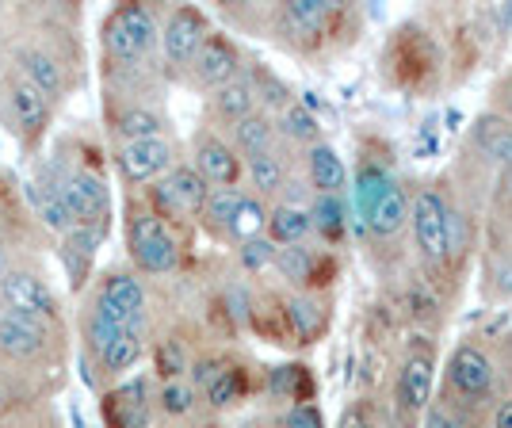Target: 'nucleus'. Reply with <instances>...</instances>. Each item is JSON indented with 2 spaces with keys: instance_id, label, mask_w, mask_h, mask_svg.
Masks as SVG:
<instances>
[{
  "instance_id": "29",
  "label": "nucleus",
  "mask_w": 512,
  "mask_h": 428,
  "mask_svg": "<svg viewBox=\"0 0 512 428\" xmlns=\"http://www.w3.org/2000/svg\"><path fill=\"white\" fill-rule=\"evenodd\" d=\"M344 203H341V195H318L314 199V207H310V226H318L325 237H337L344 234V226H348V218H344Z\"/></svg>"
},
{
  "instance_id": "37",
  "label": "nucleus",
  "mask_w": 512,
  "mask_h": 428,
  "mask_svg": "<svg viewBox=\"0 0 512 428\" xmlns=\"http://www.w3.org/2000/svg\"><path fill=\"white\" fill-rule=\"evenodd\" d=\"M321 306L314 299H291L287 302V321H291V329L299 333L302 341H310L314 333L321 329Z\"/></svg>"
},
{
  "instance_id": "4",
  "label": "nucleus",
  "mask_w": 512,
  "mask_h": 428,
  "mask_svg": "<svg viewBox=\"0 0 512 428\" xmlns=\"http://www.w3.org/2000/svg\"><path fill=\"white\" fill-rule=\"evenodd\" d=\"M207 192H211V184H207L195 169H172L165 180L153 184L150 199L161 214L184 218V214H203Z\"/></svg>"
},
{
  "instance_id": "15",
  "label": "nucleus",
  "mask_w": 512,
  "mask_h": 428,
  "mask_svg": "<svg viewBox=\"0 0 512 428\" xmlns=\"http://www.w3.org/2000/svg\"><path fill=\"white\" fill-rule=\"evenodd\" d=\"M8 100H12V115H16V127L23 130V138H39L46 119H50V100L27 81H16Z\"/></svg>"
},
{
  "instance_id": "7",
  "label": "nucleus",
  "mask_w": 512,
  "mask_h": 428,
  "mask_svg": "<svg viewBox=\"0 0 512 428\" xmlns=\"http://www.w3.org/2000/svg\"><path fill=\"white\" fill-rule=\"evenodd\" d=\"M195 81L207 88H222L226 81H234L237 69H241V58H237V46L226 39V35H207L192 58Z\"/></svg>"
},
{
  "instance_id": "20",
  "label": "nucleus",
  "mask_w": 512,
  "mask_h": 428,
  "mask_svg": "<svg viewBox=\"0 0 512 428\" xmlns=\"http://www.w3.org/2000/svg\"><path fill=\"white\" fill-rule=\"evenodd\" d=\"M474 142H478V150L486 153V157H493L497 165L512 169V127L505 119L482 115V119L474 123Z\"/></svg>"
},
{
  "instance_id": "25",
  "label": "nucleus",
  "mask_w": 512,
  "mask_h": 428,
  "mask_svg": "<svg viewBox=\"0 0 512 428\" xmlns=\"http://www.w3.org/2000/svg\"><path fill=\"white\" fill-rule=\"evenodd\" d=\"M329 12H333L329 0H291L283 8V27L295 31V35H318L329 20Z\"/></svg>"
},
{
  "instance_id": "22",
  "label": "nucleus",
  "mask_w": 512,
  "mask_h": 428,
  "mask_svg": "<svg viewBox=\"0 0 512 428\" xmlns=\"http://www.w3.org/2000/svg\"><path fill=\"white\" fill-rule=\"evenodd\" d=\"M310 211H302L295 203H283L276 211H268V241L272 245H302V237L310 234Z\"/></svg>"
},
{
  "instance_id": "34",
  "label": "nucleus",
  "mask_w": 512,
  "mask_h": 428,
  "mask_svg": "<svg viewBox=\"0 0 512 428\" xmlns=\"http://www.w3.org/2000/svg\"><path fill=\"white\" fill-rule=\"evenodd\" d=\"M390 184V176H386L379 165H371V161H363L360 172H356V207H360V214L367 218V211L375 207V199L383 195V188Z\"/></svg>"
},
{
  "instance_id": "12",
  "label": "nucleus",
  "mask_w": 512,
  "mask_h": 428,
  "mask_svg": "<svg viewBox=\"0 0 512 428\" xmlns=\"http://www.w3.org/2000/svg\"><path fill=\"white\" fill-rule=\"evenodd\" d=\"M195 172L214 184V188H234L237 176H241V161H237V153L222 142V138H214V134H203L199 142H195Z\"/></svg>"
},
{
  "instance_id": "39",
  "label": "nucleus",
  "mask_w": 512,
  "mask_h": 428,
  "mask_svg": "<svg viewBox=\"0 0 512 428\" xmlns=\"http://www.w3.org/2000/svg\"><path fill=\"white\" fill-rule=\"evenodd\" d=\"M157 402H161V409L172 413V417H184V413H192V406H195V386L184 383V379H169V383L161 386Z\"/></svg>"
},
{
  "instance_id": "2",
  "label": "nucleus",
  "mask_w": 512,
  "mask_h": 428,
  "mask_svg": "<svg viewBox=\"0 0 512 428\" xmlns=\"http://www.w3.org/2000/svg\"><path fill=\"white\" fill-rule=\"evenodd\" d=\"M104 39L111 58H119V62H142L153 50V43H157V20H153V12L146 4H123L107 20Z\"/></svg>"
},
{
  "instance_id": "18",
  "label": "nucleus",
  "mask_w": 512,
  "mask_h": 428,
  "mask_svg": "<svg viewBox=\"0 0 512 428\" xmlns=\"http://www.w3.org/2000/svg\"><path fill=\"white\" fill-rule=\"evenodd\" d=\"M100 302L111 306L123 321L142 318V314H146V291H142V283H138L134 276H111L107 279L104 291H100Z\"/></svg>"
},
{
  "instance_id": "17",
  "label": "nucleus",
  "mask_w": 512,
  "mask_h": 428,
  "mask_svg": "<svg viewBox=\"0 0 512 428\" xmlns=\"http://www.w3.org/2000/svg\"><path fill=\"white\" fill-rule=\"evenodd\" d=\"M306 165H310V180H314L318 195H341V188L348 184V169H344L341 153L333 146H325V142L310 146Z\"/></svg>"
},
{
  "instance_id": "19",
  "label": "nucleus",
  "mask_w": 512,
  "mask_h": 428,
  "mask_svg": "<svg viewBox=\"0 0 512 428\" xmlns=\"http://www.w3.org/2000/svg\"><path fill=\"white\" fill-rule=\"evenodd\" d=\"M96 245H100V230H92V226H73V230L62 237V260L69 264L73 287L85 283L88 264L96 257Z\"/></svg>"
},
{
  "instance_id": "1",
  "label": "nucleus",
  "mask_w": 512,
  "mask_h": 428,
  "mask_svg": "<svg viewBox=\"0 0 512 428\" xmlns=\"http://www.w3.org/2000/svg\"><path fill=\"white\" fill-rule=\"evenodd\" d=\"M130 257L150 276H161V272L176 268L180 249H176V237L169 234V226L161 222V214L138 211L130 218Z\"/></svg>"
},
{
  "instance_id": "28",
  "label": "nucleus",
  "mask_w": 512,
  "mask_h": 428,
  "mask_svg": "<svg viewBox=\"0 0 512 428\" xmlns=\"http://www.w3.org/2000/svg\"><path fill=\"white\" fill-rule=\"evenodd\" d=\"M123 325H127V321L119 318L111 306H104V302L96 299V310H92V318H88V344L96 348V356H104L107 344L123 333Z\"/></svg>"
},
{
  "instance_id": "3",
  "label": "nucleus",
  "mask_w": 512,
  "mask_h": 428,
  "mask_svg": "<svg viewBox=\"0 0 512 428\" xmlns=\"http://www.w3.org/2000/svg\"><path fill=\"white\" fill-rule=\"evenodd\" d=\"M58 195H62L65 211L73 218V226H100L111 211V199H107V188L100 176L92 172H65L62 180L54 184Z\"/></svg>"
},
{
  "instance_id": "33",
  "label": "nucleus",
  "mask_w": 512,
  "mask_h": 428,
  "mask_svg": "<svg viewBox=\"0 0 512 428\" xmlns=\"http://www.w3.org/2000/svg\"><path fill=\"white\" fill-rule=\"evenodd\" d=\"M119 134L127 138V142H146V138H161V119L146 111V107H130L119 115Z\"/></svg>"
},
{
  "instance_id": "14",
  "label": "nucleus",
  "mask_w": 512,
  "mask_h": 428,
  "mask_svg": "<svg viewBox=\"0 0 512 428\" xmlns=\"http://www.w3.org/2000/svg\"><path fill=\"white\" fill-rule=\"evenodd\" d=\"M428 398H432V360L425 352H413L398 375V402L413 413V409H425Z\"/></svg>"
},
{
  "instance_id": "36",
  "label": "nucleus",
  "mask_w": 512,
  "mask_h": 428,
  "mask_svg": "<svg viewBox=\"0 0 512 428\" xmlns=\"http://www.w3.org/2000/svg\"><path fill=\"white\" fill-rule=\"evenodd\" d=\"M318 119L306 111L302 104L283 107V134L295 138V142H306V146H318Z\"/></svg>"
},
{
  "instance_id": "9",
  "label": "nucleus",
  "mask_w": 512,
  "mask_h": 428,
  "mask_svg": "<svg viewBox=\"0 0 512 428\" xmlns=\"http://www.w3.org/2000/svg\"><path fill=\"white\" fill-rule=\"evenodd\" d=\"M448 379L463 398H482V394H490V386H493L490 356H486L482 348H474V344H459L448 360Z\"/></svg>"
},
{
  "instance_id": "30",
  "label": "nucleus",
  "mask_w": 512,
  "mask_h": 428,
  "mask_svg": "<svg viewBox=\"0 0 512 428\" xmlns=\"http://www.w3.org/2000/svg\"><path fill=\"white\" fill-rule=\"evenodd\" d=\"M27 199L39 207V214H43V222L50 226V230H62V234H69V230H73V218H69V211H65L58 188L43 192V184H31V188H27Z\"/></svg>"
},
{
  "instance_id": "40",
  "label": "nucleus",
  "mask_w": 512,
  "mask_h": 428,
  "mask_svg": "<svg viewBox=\"0 0 512 428\" xmlns=\"http://www.w3.org/2000/svg\"><path fill=\"white\" fill-rule=\"evenodd\" d=\"M253 96H260L264 104H272V107H291V92H287V85L283 81H276L268 69H256L253 77Z\"/></svg>"
},
{
  "instance_id": "10",
  "label": "nucleus",
  "mask_w": 512,
  "mask_h": 428,
  "mask_svg": "<svg viewBox=\"0 0 512 428\" xmlns=\"http://www.w3.org/2000/svg\"><path fill=\"white\" fill-rule=\"evenodd\" d=\"M0 348L16 360H31L46 348V321L23 310L0 314Z\"/></svg>"
},
{
  "instance_id": "42",
  "label": "nucleus",
  "mask_w": 512,
  "mask_h": 428,
  "mask_svg": "<svg viewBox=\"0 0 512 428\" xmlns=\"http://www.w3.org/2000/svg\"><path fill=\"white\" fill-rule=\"evenodd\" d=\"M276 257V245L268 241V237H253V241H245L241 245V264L249 268V272H260V268H268Z\"/></svg>"
},
{
  "instance_id": "38",
  "label": "nucleus",
  "mask_w": 512,
  "mask_h": 428,
  "mask_svg": "<svg viewBox=\"0 0 512 428\" xmlns=\"http://www.w3.org/2000/svg\"><path fill=\"white\" fill-rule=\"evenodd\" d=\"M241 390H245V375H241L237 367H222V375L207 386V402L218 406V409H226L241 398Z\"/></svg>"
},
{
  "instance_id": "26",
  "label": "nucleus",
  "mask_w": 512,
  "mask_h": 428,
  "mask_svg": "<svg viewBox=\"0 0 512 428\" xmlns=\"http://www.w3.org/2000/svg\"><path fill=\"white\" fill-rule=\"evenodd\" d=\"M272 264H276L279 276L287 279V283H299V287L314 283V268H318L314 253H310V249H302V245H279Z\"/></svg>"
},
{
  "instance_id": "13",
  "label": "nucleus",
  "mask_w": 512,
  "mask_h": 428,
  "mask_svg": "<svg viewBox=\"0 0 512 428\" xmlns=\"http://www.w3.org/2000/svg\"><path fill=\"white\" fill-rule=\"evenodd\" d=\"M4 299H8L12 310H23V314H35L43 321L58 318V302L50 295V287L43 279L27 276V272H8L4 276Z\"/></svg>"
},
{
  "instance_id": "35",
  "label": "nucleus",
  "mask_w": 512,
  "mask_h": 428,
  "mask_svg": "<svg viewBox=\"0 0 512 428\" xmlns=\"http://www.w3.org/2000/svg\"><path fill=\"white\" fill-rule=\"evenodd\" d=\"M249 176H253L256 192H279L283 188V161L276 153H256V157H249Z\"/></svg>"
},
{
  "instance_id": "43",
  "label": "nucleus",
  "mask_w": 512,
  "mask_h": 428,
  "mask_svg": "<svg viewBox=\"0 0 512 428\" xmlns=\"http://www.w3.org/2000/svg\"><path fill=\"white\" fill-rule=\"evenodd\" d=\"M299 383H302V367H276L272 379H268L272 394H279V398H295V394H299Z\"/></svg>"
},
{
  "instance_id": "31",
  "label": "nucleus",
  "mask_w": 512,
  "mask_h": 428,
  "mask_svg": "<svg viewBox=\"0 0 512 428\" xmlns=\"http://www.w3.org/2000/svg\"><path fill=\"white\" fill-rule=\"evenodd\" d=\"M268 230V211H264V203L260 199H241V207L234 211L230 218V234L245 245V241H253Z\"/></svg>"
},
{
  "instance_id": "41",
  "label": "nucleus",
  "mask_w": 512,
  "mask_h": 428,
  "mask_svg": "<svg viewBox=\"0 0 512 428\" xmlns=\"http://www.w3.org/2000/svg\"><path fill=\"white\" fill-rule=\"evenodd\" d=\"M157 371L165 375V383H169V379H180V375L188 371V356H184L180 341H161V348H157Z\"/></svg>"
},
{
  "instance_id": "32",
  "label": "nucleus",
  "mask_w": 512,
  "mask_h": 428,
  "mask_svg": "<svg viewBox=\"0 0 512 428\" xmlns=\"http://www.w3.org/2000/svg\"><path fill=\"white\" fill-rule=\"evenodd\" d=\"M241 199H245V195L237 192V188H211V192H207V203H203L207 226L230 230V218H234V211L241 207Z\"/></svg>"
},
{
  "instance_id": "11",
  "label": "nucleus",
  "mask_w": 512,
  "mask_h": 428,
  "mask_svg": "<svg viewBox=\"0 0 512 428\" xmlns=\"http://www.w3.org/2000/svg\"><path fill=\"white\" fill-rule=\"evenodd\" d=\"M107 428H146L150 425V386L146 379L123 383L104 398Z\"/></svg>"
},
{
  "instance_id": "45",
  "label": "nucleus",
  "mask_w": 512,
  "mask_h": 428,
  "mask_svg": "<svg viewBox=\"0 0 512 428\" xmlns=\"http://www.w3.org/2000/svg\"><path fill=\"white\" fill-rule=\"evenodd\" d=\"M287 428H321V413L314 406H295L287 413Z\"/></svg>"
},
{
  "instance_id": "27",
  "label": "nucleus",
  "mask_w": 512,
  "mask_h": 428,
  "mask_svg": "<svg viewBox=\"0 0 512 428\" xmlns=\"http://www.w3.org/2000/svg\"><path fill=\"white\" fill-rule=\"evenodd\" d=\"M234 138H237V146L245 150V157H256V153H272L276 130H272V119H268V115H245L234 127Z\"/></svg>"
},
{
  "instance_id": "48",
  "label": "nucleus",
  "mask_w": 512,
  "mask_h": 428,
  "mask_svg": "<svg viewBox=\"0 0 512 428\" xmlns=\"http://www.w3.org/2000/svg\"><path fill=\"white\" fill-rule=\"evenodd\" d=\"M493 428H512V402H505V406L493 413Z\"/></svg>"
},
{
  "instance_id": "49",
  "label": "nucleus",
  "mask_w": 512,
  "mask_h": 428,
  "mask_svg": "<svg viewBox=\"0 0 512 428\" xmlns=\"http://www.w3.org/2000/svg\"><path fill=\"white\" fill-rule=\"evenodd\" d=\"M0 406H4V390H0Z\"/></svg>"
},
{
  "instance_id": "8",
  "label": "nucleus",
  "mask_w": 512,
  "mask_h": 428,
  "mask_svg": "<svg viewBox=\"0 0 512 428\" xmlns=\"http://www.w3.org/2000/svg\"><path fill=\"white\" fill-rule=\"evenodd\" d=\"M172 165V146L165 138H146V142H123L119 150V172L130 184H146L157 180Z\"/></svg>"
},
{
  "instance_id": "21",
  "label": "nucleus",
  "mask_w": 512,
  "mask_h": 428,
  "mask_svg": "<svg viewBox=\"0 0 512 428\" xmlns=\"http://www.w3.org/2000/svg\"><path fill=\"white\" fill-rule=\"evenodd\" d=\"M20 69H23V81L31 88H39L46 100L50 96H58L62 92V65L54 62L50 54H43V50H23L20 54Z\"/></svg>"
},
{
  "instance_id": "16",
  "label": "nucleus",
  "mask_w": 512,
  "mask_h": 428,
  "mask_svg": "<svg viewBox=\"0 0 512 428\" xmlns=\"http://www.w3.org/2000/svg\"><path fill=\"white\" fill-rule=\"evenodd\" d=\"M406 218H409V207H406V192L390 180L383 188V195L375 199V207L367 211V226H371V234H379V237H394L402 226H406Z\"/></svg>"
},
{
  "instance_id": "47",
  "label": "nucleus",
  "mask_w": 512,
  "mask_h": 428,
  "mask_svg": "<svg viewBox=\"0 0 512 428\" xmlns=\"http://www.w3.org/2000/svg\"><path fill=\"white\" fill-rule=\"evenodd\" d=\"M425 428H470L463 417H455L448 409H428V425Z\"/></svg>"
},
{
  "instance_id": "23",
  "label": "nucleus",
  "mask_w": 512,
  "mask_h": 428,
  "mask_svg": "<svg viewBox=\"0 0 512 428\" xmlns=\"http://www.w3.org/2000/svg\"><path fill=\"white\" fill-rule=\"evenodd\" d=\"M142 325H146V314L142 318H130L123 325V333L107 344V352L100 356L107 371H127V367H134L142 360Z\"/></svg>"
},
{
  "instance_id": "24",
  "label": "nucleus",
  "mask_w": 512,
  "mask_h": 428,
  "mask_svg": "<svg viewBox=\"0 0 512 428\" xmlns=\"http://www.w3.org/2000/svg\"><path fill=\"white\" fill-rule=\"evenodd\" d=\"M214 107H218L222 119H234V123H241L245 115H253L256 107L253 81L249 77H234V81H226L222 88H214Z\"/></svg>"
},
{
  "instance_id": "44",
  "label": "nucleus",
  "mask_w": 512,
  "mask_h": 428,
  "mask_svg": "<svg viewBox=\"0 0 512 428\" xmlns=\"http://www.w3.org/2000/svg\"><path fill=\"white\" fill-rule=\"evenodd\" d=\"M337 428H375V409H371V402H352V406L341 413V421H337Z\"/></svg>"
},
{
  "instance_id": "6",
  "label": "nucleus",
  "mask_w": 512,
  "mask_h": 428,
  "mask_svg": "<svg viewBox=\"0 0 512 428\" xmlns=\"http://www.w3.org/2000/svg\"><path fill=\"white\" fill-rule=\"evenodd\" d=\"M207 35H211V31H207L203 12H195V8H176L169 16V23H165V31H161L165 58H169L172 65H188Z\"/></svg>"
},
{
  "instance_id": "46",
  "label": "nucleus",
  "mask_w": 512,
  "mask_h": 428,
  "mask_svg": "<svg viewBox=\"0 0 512 428\" xmlns=\"http://www.w3.org/2000/svg\"><path fill=\"white\" fill-rule=\"evenodd\" d=\"M222 367H226L222 360H199V364L192 367V386H203V390H207V386L222 375Z\"/></svg>"
},
{
  "instance_id": "5",
  "label": "nucleus",
  "mask_w": 512,
  "mask_h": 428,
  "mask_svg": "<svg viewBox=\"0 0 512 428\" xmlns=\"http://www.w3.org/2000/svg\"><path fill=\"white\" fill-rule=\"evenodd\" d=\"M413 234L432 264L448 260V203L436 192H421L413 199Z\"/></svg>"
}]
</instances>
